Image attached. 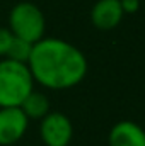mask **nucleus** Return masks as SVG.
<instances>
[{
    "label": "nucleus",
    "mask_w": 145,
    "mask_h": 146,
    "mask_svg": "<svg viewBox=\"0 0 145 146\" xmlns=\"http://www.w3.org/2000/svg\"><path fill=\"white\" fill-rule=\"evenodd\" d=\"M12 39H14V34L10 33L9 27H0V58L7 56V51L12 44Z\"/></svg>",
    "instance_id": "obj_10"
},
{
    "label": "nucleus",
    "mask_w": 145,
    "mask_h": 146,
    "mask_svg": "<svg viewBox=\"0 0 145 146\" xmlns=\"http://www.w3.org/2000/svg\"><path fill=\"white\" fill-rule=\"evenodd\" d=\"M31 51H33V42H28L21 37H15L12 39V44L7 51V56L9 60H14V61H19V63H26L29 61V56H31Z\"/></svg>",
    "instance_id": "obj_9"
},
{
    "label": "nucleus",
    "mask_w": 145,
    "mask_h": 146,
    "mask_svg": "<svg viewBox=\"0 0 145 146\" xmlns=\"http://www.w3.org/2000/svg\"><path fill=\"white\" fill-rule=\"evenodd\" d=\"M29 127V119L21 107H0V146L21 141Z\"/></svg>",
    "instance_id": "obj_5"
},
{
    "label": "nucleus",
    "mask_w": 145,
    "mask_h": 146,
    "mask_svg": "<svg viewBox=\"0 0 145 146\" xmlns=\"http://www.w3.org/2000/svg\"><path fill=\"white\" fill-rule=\"evenodd\" d=\"M9 29L15 37H21L34 44L44 37V29H46L44 14L33 2H19L10 9Z\"/></svg>",
    "instance_id": "obj_3"
},
{
    "label": "nucleus",
    "mask_w": 145,
    "mask_h": 146,
    "mask_svg": "<svg viewBox=\"0 0 145 146\" xmlns=\"http://www.w3.org/2000/svg\"><path fill=\"white\" fill-rule=\"evenodd\" d=\"M125 14H135L140 7V0H119Z\"/></svg>",
    "instance_id": "obj_11"
},
{
    "label": "nucleus",
    "mask_w": 145,
    "mask_h": 146,
    "mask_svg": "<svg viewBox=\"0 0 145 146\" xmlns=\"http://www.w3.org/2000/svg\"><path fill=\"white\" fill-rule=\"evenodd\" d=\"M34 90V78L26 63L0 58V107H19Z\"/></svg>",
    "instance_id": "obj_2"
},
{
    "label": "nucleus",
    "mask_w": 145,
    "mask_h": 146,
    "mask_svg": "<svg viewBox=\"0 0 145 146\" xmlns=\"http://www.w3.org/2000/svg\"><path fill=\"white\" fill-rule=\"evenodd\" d=\"M125 12L119 0H97L91 10V22L96 29L111 31L119 26Z\"/></svg>",
    "instance_id": "obj_6"
},
{
    "label": "nucleus",
    "mask_w": 145,
    "mask_h": 146,
    "mask_svg": "<svg viewBox=\"0 0 145 146\" xmlns=\"http://www.w3.org/2000/svg\"><path fill=\"white\" fill-rule=\"evenodd\" d=\"M34 83L50 90H67L87 75V58L72 42L60 37H43L33 44L28 61Z\"/></svg>",
    "instance_id": "obj_1"
},
{
    "label": "nucleus",
    "mask_w": 145,
    "mask_h": 146,
    "mask_svg": "<svg viewBox=\"0 0 145 146\" xmlns=\"http://www.w3.org/2000/svg\"><path fill=\"white\" fill-rule=\"evenodd\" d=\"M39 136L44 146H68L73 138V126L63 112H48L39 124Z\"/></svg>",
    "instance_id": "obj_4"
},
{
    "label": "nucleus",
    "mask_w": 145,
    "mask_h": 146,
    "mask_svg": "<svg viewBox=\"0 0 145 146\" xmlns=\"http://www.w3.org/2000/svg\"><path fill=\"white\" fill-rule=\"evenodd\" d=\"M22 112L28 115V119H43L48 112H50V100H48V97L44 95V94H41V92H36V90H33L24 100H22V104L19 106Z\"/></svg>",
    "instance_id": "obj_8"
},
{
    "label": "nucleus",
    "mask_w": 145,
    "mask_h": 146,
    "mask_svg": "<svg viewBox=\"0 0 145 146\" xmlns=\"http://www.w3.org/2000/svg\"><path fill=\"white\" fill-rule=\"evenodd\" d=\"M109 146H145V129L133 121H118L108 136Z\"/></svg>",
    "instance_id": "obj_7"
}]
</instances>
